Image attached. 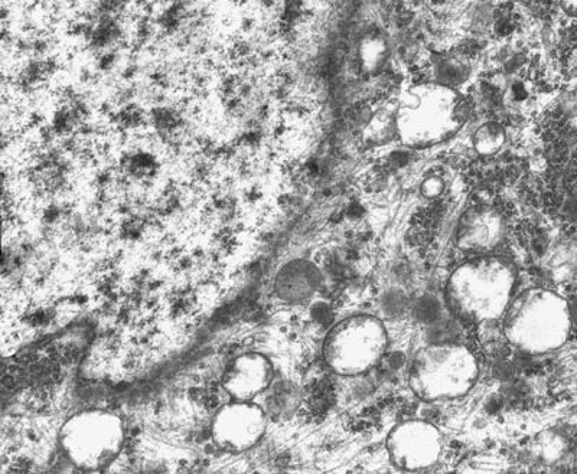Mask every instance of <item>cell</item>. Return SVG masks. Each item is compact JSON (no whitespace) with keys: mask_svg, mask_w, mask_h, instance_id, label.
Listing matches in <instances>:
<instances>
[{"mask_svg":"<svg viewBox=\"0 0 577 474\" xmlns=\"http://www.w3.org/2000/svg\"><path fill=\"white\" fill-rule=\"evenodd\" d=\"M468 119L461 91L435 81L413 84L396 104L397 139L409 149H430L455 137Z\"/></svg>","mask_w":577,"mask_h":474,"instance_id":"1","label":"cell"},{"mask_svg":"<svg viewBox=\"0 0 577 474\" xmlns=\"http://www.w3.org/2000/svg\"><path fill=\"white\" fill-rule=\"evenodd\" d=\"M515 284L517 270L510 260L495 254L474 256L446 281V307L464 322H495L507 312Z\"/></svg>","mask_w":577,"mask_h":474,"instance_id":"2","label":"cell"},{"mask_svg":"<svg viewBox=\"0 0 577 474\" xmlns=\"http://www.w3.org/2000/svg\"><path fill=\"white\" fill-rule=\"evenodd\" d=\"M502 330L514 348L530 355L557 351L573 330L569 300L543 287L524 290L511 300Z\"/></svg>","mask_w":577,"mask_h":474,"instance_id":"3","label":"cell"},{"mask_svg":"<svg viewBox=\"0 0 577 474\" xmlns=\"http://www.w3.org/2000/svg\"><path fill=\"white\" fill-rule=\"evenodd\" d=\"M475 353L455 342L427 345L414 353L409 385L423 401H448L465 397L478 382Z\"/></svg>","mask_w":577,"mask_h":474,"instance_id":"4","label":"cell"},{"mask_svg":"<svg viewBox=\"0 0 577 474\" xmlns=\"http://www.w3.org/2000/svg\"><path fill=\"white\" fill-rule=\"evenodd\" d=\"M125 423L107 410H84L68 418L58 437L65 459L81 472H103L122 454Z\"/></svg>","mask_w":577,"mask_h":474,"instance_id":"5","label":"cell"},{"mask_svg":"<svg viewBox=\"0 0 577 474\" xmlns=\"http://www.w3.org/2000/svg\"><path fill=\"white\" fill-rule=\"evenodd\" d=\"M389 348V333L378 317L354 315L342 319L325 336V364L341 377H358L380 364Z\"/></svg>","mask_w":577,"mask_h":474,"instance_id":"6","label":"cell"},{"mask_svg":"<svg viewBox=\"0 0 577 474\" xmlns=\"http://www.w3.org/2000/svg\"><path fill=\"white\" fill-rule=\"evenodd\" d=\"M269 415L254 401L231 400L215 413L211 437L215 446L240 454L254 449L266 434Z\"/></svg>","mask_w":577,"mask_h":474,"instance_id":"7","label":"cell"},{"mask_svg":"<svg viewBox=\"0 0 577 474\" xmlns=\"http://www.w3.org/2000/svg\"><path fill=\"white\" fill-rule=\"evenodd\" d=\"M391 463L407 472L430 469L443 453L439 428L425 420H407L391 428L386 440Z\"/></svg>","mask_w":577,"mask_h":474,"instance_id":"8","label":"cell"},{"mask_svg":"<svg viewBox=\"0 0 577 474\" xmlns=\"http://www.w3.org/2000/svg\"><path fill=\"white\" fill-rule=\"evenodd\" d=\"M507 237V221L491 205L466 209L456 227V247L472 256L494 254Z\"/></svg>","mask_w":577,"mask_h":474,"instance_id":"9","label":"cell"},{"mask_svg":"<svg viewBox=\"0 0 577 474\" xmlns=\"http://www.w3.org/2000/svg\"><path fill=\"white\" fill-rule=\"evenodd\" d=\"M275 378V366L266 355L246 352L226 366L221 384L231 400L254 401L262 397Z\"/></svg>","mask_w":577,"mask_h":474,"instance_id":"10","label":"cell"},{"mask_svg":"<svg viewBox=\"0 0 577 474\" xmlns=\"http://www.w3.org/2000/svg\"><path fill=\"white\" fill-rule=\"evenodd\" d=\"M322 273L308 260H293L276 274L275 293L282 302L305 304L314 299L322 286Z\"/></svg>","mask_w":577,"mask_h":474,"instance_id":"11","label":"cell"},{"mask_svg":"<svg viewBox=\"0 0 577 474\" xmlns=\"http://www.w3.org/2000/svg\"><path fill=\"white\" fill-rule=\"evenodd\" d=\"M263 395L266 402L263 408L269 418L292 417L302 402V389L288 378L273 379Z\"/></svg>","mask_w":577,"mask_h":474,"instance_id":"12","label":"cell"},{"mask_svg":"<svg viewBox=\"0 0 577 474\" xmlns=\"http://www.w3.org/2000/svg\"><path fill=\"white\" fill-rule=\"evenodd\" d=\"M432 68V81L459 91L464 84L468 83L472 74L471 64L462 55H440L433 62Z\"/></svg>","mask_w":577,"mask_h":474,"instance_id":"13","label":"cell"},{"mask_svg":"<svg viewBox=\"0 0 577 474\" xmlns=\"http://www.w3.org/2000/svg\"><path fill=\"white\" fill-rule=\"evenodd\" d=\"M389 58V44L378 32H368L358 47V62L365 74H377Z\"/></svg>","mask_w":577,"mask_h":474,"instance_id":"14","label":"cell"},{"mask_svg":"<svg viewBox=\"0 0 577 474\" xmlns=\"http://www.w3.org/2000/svg\"><path fill=\"white\" fill-rule=\"evenodd\" d=\"M507 145V132L498 122H484L472 134V146L479 156L491 158Z\"/></svg>","mask_w":577,"mask_h":474,"instance_id":"15","label":"cell"},{"mask_svg":"<svg viewBox=\"0 0 577 474\" xmlns=\"http://www.w3.org/2000/svg\"><path fill=\"white\" fill-rule=\"evenodd\" d=\"M365 140L373 145H381L397 137L396 109L380 110L373 114L364 130Z\"/></svg>","mask_w":577,"mask_h":474,"instance_id":"16","label":"cell"},{"mask_svg":"<svg viewBox=\"0 0 577 474\" xmlns=\"http://www.w3.org/2000/svg\"><path fill=\"white\" fill-rule=\"evenodd\" d=\"M531 93H533V90H531L527 81L515 80L505 90V100L510 106L523 107L524 104L530 101Z\"/></svg>","mask_w":577,"mask_h":474,"instance_id":"17","label":"cell"},{"mask_svg":"<svg viewBox=\"0 0 577 474\" xmlns=\"http://www.w3.org/2000/svg\"><path fill=\"white\" fill-rule=\"evenodd\" d=\"M517 28V16L511 11L502 12L501 15L495 19L494 26H492L494 34L497 35L498 38L513 37L515 32H517Z\"/></svg>","mask_w":577,"mask_h":474,"instance_id":"18","label":"cell"},{"mask_svg":"<svg viewBox=\"0 0 577 474\" xmlns=\"http://www.w3.org/2000/svg\"><path fill=\"white\" fill-rule=\"evenodd\" d=\"M445 181H443L442 176L439 175H429L427 178L423 179L420 183V194L425 196L427 199H436L442 196L445 192Z\"/></svg>","mask_w":577,"mask_h":474,"instance_id":"19","label":"cell"},{"mask_svg":"<svg viewBox=\"0 0 577 474\" xmlns=\"http://www.w3.org/2000/svg\"><path fill=\"white\" fill-rule=\"evenodd\" d=\"M560 3H562V8L565 9L569 15L577 18V0H560Z\"/></svg>","mask_w":577,"mask_h":474,"instance_id":"20","label":"cell"},{"mask_svg":"<svg viewBox=\"0 0 577 474\" xmlns=\"http://www.w3.org/2000/svg\"><path fill=\"white\" fill-rule=\"evenodd\" d=\"M570 316H572L573 329L577 330V293L569 300Z\"/></svg>","mask_w":577,"mask_h":474,"instance_id":"21","label":"cell"},{"mask_svg":"<svg viewBox=\"0 0 577 474\" xmlns=\"http://www.w3.org/2000/svg\"><path fill=\"white\" fill-rule=\"evenodd\" d=\"M536 2L543 3V5H550V3L556 2V0H536Z\"/></svg>","mask_w":577,"mask_h":474,"instance_id":"22","label":"cell"}]
</instances>
